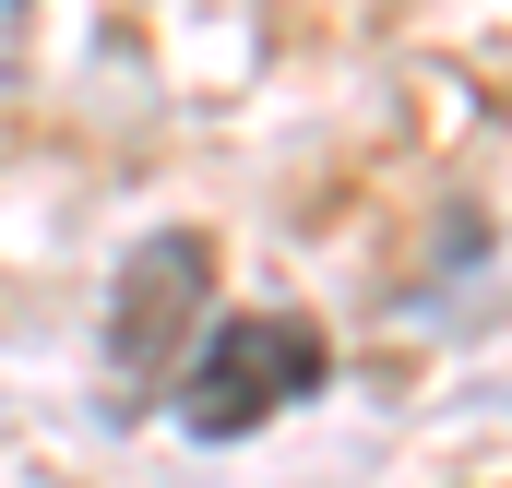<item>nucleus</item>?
<instances>
[{
  "mask_svg": "<svg viewBox=\"0 0 512 488\" xmlns=\"http://www.w3.org/2000/svg\"><path fill=\"white\" fill-rule=\"evenodd\" d=\"M298 393H322V334H310L298 310H239V322H215V346L191 358L179 429H191V441H239L262 417H286Z\"/></svg>",
  "mask_w": 512,
  "mask_h": 488,
  "instance_id": "nucleus-1",
  "label": "nucleus"
},
{
  "mask_svg": "<svg viewBox=\"0 0 512 488\" xmlns=\"http://www.w3.org/2000/svg\"><path fill=\"white\" fill-rule=\"evenodd\" d=\"M203 298H215V239H203V227H167L155 250H131L120 310H108V358H120V381H143L155 358H179V334L203 322Z\"/></svg>",
  "mask_w": 512,
  "mask_h": 488,
  "instance_id": "nucleus-2",
  "label": "nucleus"
}]
</instances>
